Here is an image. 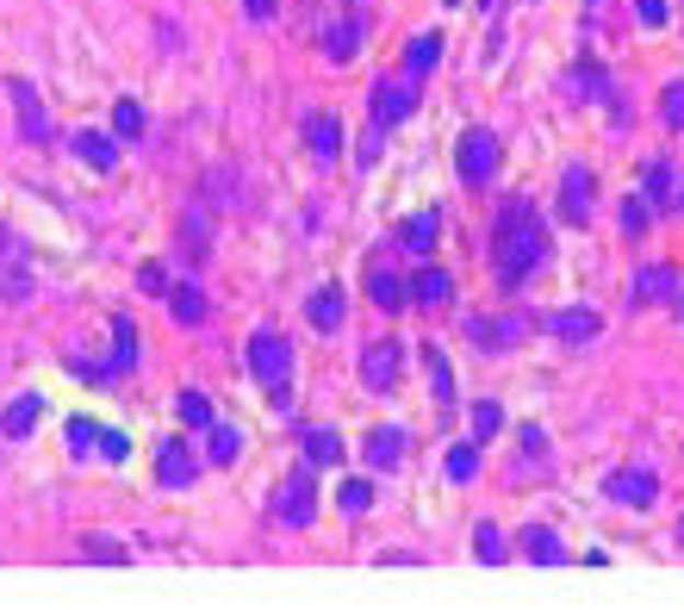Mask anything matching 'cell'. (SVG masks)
I'll list each match as a JSON object with an SVG mask.
<instances>
[{"instance_id": "1", "label": "cell", "mask_w": 684, "mask_h": 610, "mask_svg": "<svg viewBox=\"0 0 684 610\" xmlns=\"http://www.w3.org/2000/svg\"><path fill=\"white\" fill-rule=\"evenodd\" d=\"M542 262H548V225H542V212L516 193V200H504V206H498V218H492L498 286H504V293H523V281H529Z\"/></svg>"}, {"instance_id": "2", "label": "cell", "mask_w": 684, "mask_h": 610, "mask_svg": "<svg viewBox=\"0 0 684 610\" xmlns=\"http://www.w3.org/2000/svg\"><path fill=\"white\" fill-rule=\"evenodd\" d=\"M249 374L267 386L274 405L293 399V393H286V386H293V343H286L281 330H255V337H249Z\"/></svg>"}, {"instance_id": "3", "label": "cell", "mask_w": 684, "mask_h": 610, "mask_svg": "<svg viewBox=\"0 0 684 610\" xmlns=\"http://www.w3.org/2000/svg\"><path fill=\"white\" fill-rule=\"evenodd\" d=\"M274 517H281L286 530H311V517H318V467H311V461L281 479V493H274Z\"/></svg>"}, {"instance_id": "4", "label": "cell", "mask_w": 684, "mask_h": 610, "mask_svg": "<svg viewBox=\"0 0 684 610\" xmlns=\"http://www.w3.org/2000/svg\"><path fill=\"white\" fill-rule=\"evenodd\" d=\"M418 113V76L404 69L399 81H374V100H367V118H374V132H392L404 118Z\"/></svg>"}, {"instance_id": "5", "label": "cell", "mask_w": 684, "mask_h": 610, "mask_svg": "<svg viewBox=\"0 0 684 610\" xmlns=\"http://www.w3.org/2000/svg\"><path fill=\"white\" fill-rule=\"evenodd\" d=\"M455 169H460L467 188H486V181L498 174V137L492 132H467L460 137V150H455Z\"/></svg>"}, {"instance_id": "6", "label": "cell", "mask_w": 684, "mask_h": 610, "mask_svg": "<svg viewBox=\"0 0 684 610\" xmlns=\"http://www.w3.org/2000/svg\"><path fill=\"white\" fill-rule=\"evenodd\" d=\"M193 479H200V461H193V449L181 437H169L162 449H156V486L162 493H187Z\"/></svg>"}, {"instance_id": "7", "label": "cell", "mask_w": 684, "mask_h": 610, "mask_svg": "<svg viewBox=\"0 0 684 610\" xmlns=\"http://www.w3.org/2000/svg\"><path fill=\"white\" fill-rule=\"evenodd\" d=\"M548 330H554V343H567V349H585L597 330H604V318L591 312V305H567V312H554L548 318Z\"/></svg>"}, {"instance_id": "8", "label": "cell", "mask_w": 684, "mask_h": 610, "mask_svg": "<svg viewBox=\"0 0 684 610\" xmlns=\"http://www.w3.org/2000/svg\"><path fill=\"white\" fill-rule=\"evenodd\" d=\"M591 206H597V181H591V169H567V181H560V218H567V225H585Z\"/></svg>"}, {"instance_id": "9", "label": "cell", "mask_w": 684, "mask_h": 610, "mask_svg": "<svg viewBox=\"0 0 684 610\" xmlns=\"http://www.w3.org/2000/svg\"><path fill=\"white\" fill-rule=\"evenodd\" d=\"M362 381L367 393H399V343H374L362 355Z\"/></svg>"}, {"instance_id": "10", "label": "cell", "mask_w": 684, "mask_h": 610, "mask_svg": "<svg viewBox=\"0 0 684 610\" xmlns=\"http://www.w3.org/2000/svg\"><path fill=\"white\" fill-rule=\"evenodd\" d=\"M367 300L380 312H399V305H411V281H399L386 262H367Z\"/></svg>"}, {"instance_id": "11", "label": "cell", "mask_w": 684, "mask_h": 610, "mask_svg": "<svg viewBox=\"0 0 684 610\" xmlns=\"http://www.w3.org/2000/svg\"><path fill=\"white\" fill-rule=\"evenodd\" d=\"M305 150L318 156V162H337V156H342V125H337V113H311V118H305Z\"/></svg>"}, {"instance_id": "12", "label": "cell", "mask_w": 684, "mask_h": 610, "mask_svg": "<svg viewBox=\"0 0 684 610\" xmlns=\"http://www.w3.org/2000/svg\"><path fill=\"white\" fill-rule=\"evenodd\" d=\"M69 150H76L94 174H113L118 169V144L106 132H76V137H69Z\"/></svg>"}, {"instance_id": "13", "label": "cell", "mask_w": 684, "mask_h": 610, "mask_svg": "<svg viewBox=\"0 0 684 610\" xmlns=\"http://www.w3.org/2000/svg\"><path fill=\"white\" fill-rule=\"evenodd\" d=\"M7 94H13V106H20V125L32 144H44L50 137V118H44V100L32 94V81H7Z\"/></svg>"}, {"instance_id": "14", "label": "cell", "mask_w": 684, "mask_h": 610, "mask_svg": "<svg viewBox=\"0 0 684 610\" xmlns=\"http://www.w3.org/2000/svg\"><path fill=\"white\" fill-rule=\"evenodd\" d=\"M362 38H367V20H362V13H349L342 25H330V32H323V57H330V63H349L355 50H362Z\"/></svg>"}, {"instance_id": "15", "label": "cell", "mask_w": 684, "mask_h": 610, "mask_svg": "<svg viewBox=\"0 0 684 610\" xmlns=\"http://www.w3.org/2000/svg\"><path fill=\"white\" fill-rule=\"evenodd\" d=\"M305 318H311L318 330H337L342 318H349V300H342V286H337V281H330V286H318V293L305 300Z\"/></svg>"}, {"instance_id": "16", "label": "cell", "mask_w": 684, "mask_h": 610, "mask_svg": "<svg viewBox=\"0 0 684 610\" xmlns=\"http://www.w3.org/2000/svg\"><path fill=\"white\" fill-rule=\"evenodd\" d=\"M635 300L641 305H665V300H679V268H641V281H635Z\"/></svg>"}, {"instance_id": "17", "label": "cell", "mask_w": 684, "mask_h": 610, "mask_svg": "<svg viewBox=\"0 0 684 610\" xmlns=\"http://www.w3.org/2000/svg\"><path fill=\"white\" fill-rule=\"evenodd\" d=\"M448 300H455V281L442 268H423L418 281H411V305H423V312H442Z\"/></svg>"}, {"instance_id": "18", "label": "cell", "mask_w": 684, "mask_h": 610, "mask_svg": "<svg viewBox=\"0 0 684 610\" xmlns=\"http://www.w3.org/2000/svg\"><path fill=\"white\" fill-rule=\"evenodd\" d=\"M436 230H442L436 212H411V218L399 225V249H411V256H430V249H436Z\"/></svg>"}, {"instance_id": "19", "label": "cell", "mask_w": 684, "mask_h": 610, "mask_svg": "<svg viewBox=\"0 0 684 610\" xmlns=\"http://www.w3.org/2000/svg\"><path fill=\"white\" fill-rule=\"evenodd\" d=\"M181 237H187V256H193V262H206V256H212V212H206V200H193V206H187V218H181Z\"/></svg>"}, {"instance_id": "20", "label": "cell", "mask_w": 684, "mask_h": 610, "mask_svg": "<svg viewBox=\"0 0 684 610\" xmlns=\"http://www.w3.org/2000/svg\"><path fill=\"white\" fill-rule=\"evenodd\" d=\"M404 461V430L399 423H386V430H374V437H367V467H399Z\"/></svg>"}, {"instance_id": "21", "label": "cell", "mask_w": 684, "mask_h": 610, "mask_svg": "<svg viewBox=\"0 0 684 610\" xmlns=\"http://www.w3.org/2000/svg\"><path fill=\"white\" fill-rule=\"evenodd\" d=\"M609 498H616V505H653V498H660V479L641 474V467H635V474H616L609 479Z\"/></svg>"}, {"instance_id": "22", "label": "cell", "mask_w": 684, "mask_h": 610, "mask_svg": "<svg viewBox=\"0 0 684 610\" xmlns=\"http://www.w3.org/2000/svg\"><path fill=\"white\" fill-rule=\"evenodd\" d=\"M523 554H529L535 567H560V561H567L560 535H554V530H542V523H535V530H523Z\"/></svg>"}, {"instance_id": "23", "label": "cell", "mask_w": 684, "mask_h": 610, "mask_svg": "<svg viewBox=\"0 0 684 610\" xmlns=\"http://www.w3.org/2000/svg\"><path fill=\"white\" fill-rule=\"evenodd\" d=\"M169 312H174V325H206V293L200 286H169Z\"/></svg>"}, {"instance_id": "24", "label": "cell", "mask_w": 684, "mask_h": 610, "mask_svg": "<svg viewBox=\"0 0 684 610\" xmlns=\"http://www.w3.org/2000/svg\"><path fill=\"white\" fill-rule=\"evenodd\" d=\"M32 423H38V399L25 393V399H13L7 411H0V437H7V442H20V437H32Z\"/></svg>"}, {"instance_id": "25", "label": "cell", "mask_w": 684, "mask_h": 610, "mask_svg": "<svg viewBox=\"0 0 684 610\" xmlns=\"http://www.w3.org/2000/svg\"><path fill=\"white\" fill-rule=\"evenodd\" d=\"M653 212L679 206V188H672V162H647V193H641Z\"/></svg>"}, {"instance_id": "26", "label": "cell", "mask_w": 684, "mask_h": 610, "mask_svg": "<svg viewBox=\"0 0 684 610\" xmlns=\"http://www.w3.org/2000/svg\"><path fill=\"white\" fill-rule=\"evenodd\" d=\"M206 455L218 461V467H230V461L243 455V430H237V423H212V430H206Z\"/></svg>"}, {"instance_id": "27", "label": "cell", "mask_w": 684, "mask_h": 610, "mask_svg": "<svg viewBox=\"0 0 684 610\" xmlns=\"http://www.w3.org/2000/svg\"><path fill=\"white\" fill-rule=\"evenodd\" d=\"M299 442H305V461H311V467H337L342 461L337 430H299Z\"/></svg>"}, {"instance_id": "28", "label": "cell", "mask_w": 684, "mask_h": 610, "mask_svg": "<svg viewBox=\"0 0 684 610\" xmlns=\"http://www.w3.org/2000/svg\"><path fill=\"white\" fill-rule=\"evenodd\" d=\"M113 337H118V343H113V362H106V374L118 381V374L137 362V325H132V318H113Z\"/></svg>"}, {"instance_id": "29", "label": "cell", "mask_w": 684, "mask_h": 610, "mask_svg": "<svg viewBox=\"0 0 684 610\" xmlns=\"http://www.w3.org/2000/svg\"><path fill=\"white\" fill-rule=\"evenodd\" d=\"M436 63H442V38H436V32L411 38V50H404V69H411V76H430Z\"/></svg>"}, {"instance_id": "30", "label": "cell", "mask_w": 684, "mask_h": 610, "mask_svg": "<svg viewBox=\"0 0 684 610\" xmlns=\"http://www.w3.org/2000/svg\"><path fill=\"white\" fill-rule=\"evenodd\" d=\"M423 368H430V386H436V399H442V405H455V374H448V355H442L436 343L423 349Z\"/></svg>"}, {"instance_id": "31", "label": "cell", "mask_w": 684, "mask_h": 610, "mask_svg": "<svg viewBox=\"0 0 684 610\" xmlns=\"http://www.w3.org/2000/svg\"><path fill=\"white\" fill-rule=\"evenodd\" d=\"M572 94L579 100H609V76L597 63H579V76H572Z\"/></svg>"}, {"instance_id": "32", "label": "cell", "mask_w": 684, "mask_h": 610, "mask_svg": "<svg viewBox=\"0 0 684 610\" xmlns=\"http://www.w3.org/2000/svg\"><path fill=\"white\" fill-rule=\"evenodd\" d=\"M467 343H474V349H486V355H498V349H511V343H504V330H498L492 318H479V312L467 318Z\"/></svg>"}, {"instance_id": "33", "label": "cell", "mask_w": 684, "mask_h": 610, "mask_svg": "<svg viewBox=\"0 0 684 610\" xmlns=\"http://www.w3.org/2000/svg\"><path fill=\"white\" fill-rule=\"evenodd\" d=\"M100 430H106V423H94V418H76V423H69V455H94V449H100Z\"/></svg>"}, {"instance_id": "34", "label": "cell", "mask_w": 684, "mask_h": 610, "mask_svg": "<svg viewBox=\"0 0 684 610\" xmlns=\"http://www.w3.org/2000/svg\"><path fill=\"white\" fill-rule=\"evenodd\" d=\"M474 554L486 561V567H498V561H504V530H498V523H479V530H474Z\"/></svg>"}, {"instance_id": "35", "label": "cell", "mask_w": 684, "mask_h": 610, "mask_svg": "<svg viewBox=\"0 0 684 610\" xmlns=\"http://www.w3.org/2000/svg\"><path fill=\"white\" fill-rule=\"evenodd\" d=\"M181 423H187V430H212V399L206 393H181Z\"/></svg>"}, {"instance_id": "36", "label": "cell", "mask_w": 684, "mask_h": 610, "mask_svg": "<svg viewBox=\"0 0 684 610\" xmlns=\"http://www.w3.org/2000/svg\"><path fill=\"white\" fill-rule=\"evenodd\" d=\"M113 132L118 137H144V106H137V100H118L113 106Z\"/></svg>"}, {"instance_id": "37", "label": "cell", "mask_w": 684, "mask_h": 610, "mask_svg": "<svg viewBox=\"0 0 684 610\" xmlns=\"http://www.w3.org/2000/svg\"><path fill=\"white\" fill-rule=\"evenodd\" d=\"M367 505H374V486H367V479H342V511L362 517Z\"/></svg>"}, {"instance_id": "38", "label": "cell", "mask_w": 684, "mask_h": 610, "mask_svg": "<svg viewBox=\"0 0 684 610\" xmlns=\"http://www.w3.org/2000/svg\"><path fill=\"white\" fill-rule=\"evenodd\" d=\"M479 474V449L474 442H460L455 455H448V479H474Z\"/></svg>"}, {"instance_id": "39", "label": "cell", "mask_w": 684, "mask_h": 610, "mask_svg": "<svg viewBox=\"0 0 684 610\" xmlns=\"http://www.w3.org/2000/svg\"><path fill=\"white\" fill-rule=\"evenodd\" d=\"M660 118L672 125V132H684V81H672V88H665V100H660Z\"/></svg>"}, {"instance_id": "40", "label": "cell", "mask_w": 684, "mask_h": 610, "mask_svg": "<svg viewBox=\"0 0 684 610\" xmlns=\"http://www.w3.org/2000/svg\"><path fill=\"white\" fill-rule=\"evenodd\" d=\"M647 218H653V206H647V200H623V237H641Z\"/></svg>"}, {"instance_id": "41", "label": "cell", "mask_w": 684, "mask_h": 610, "mask_svg": "<svg viewBox=\"0 0 684 610\" xmlns=\"http://www.w3.org/2000/svg\"><path fill=\"white\" fill-rule=\"evenodd\" d=\"M137 293H169V268L144 262V268H137Z\"/></svg>"}, {"instance_id": "42", "label": "cell", "mask_w": 684, "mask_h": 610, "mask_svg": "<svg viewBox=\"0 0 684 610\" xmlns=\"http://www.w3.org/2000/svg\"><path fill=\"white\" fill-rule=\"evenodd\" d=\"M81 561H100V567H118V561H125V549H118V542H81Z\"/></svg>"}, {"instance_id": "43", "label": "cell", "mask_w": 684, "mask_h": 610, "mask_svg": "<svg viewBox=\"0 0 684 610\" xmlns=\"http://www.w3.org/2000/svg\"><path fill=\"white\" fill-rule=\"evenodd\" d=\"M498 423H504V411H498V405H492V399H486V405H474V437H479V442L492 437Z\"/></svg>"}, {"instance_id": "44", "label": "cell", "mask_w": 684, "mask_h": 610, "mask_svg": "<svg viewBox=\"0 0 684 610\" xmlns=\"http://www.w3.org/2000/svg\"><path fill=\"white\" fill-rule=\"evenodd\" d=\"M20 262H25V244H20L7 225H0V268H20Z\"/></svg>"}, {"instance_id": "45", "label": "cell", "mask_w": 684, "mask_h": 610, "mask_svg": "<svg viewBox=\"0 0 684 610\" xmlns=\"http://www.w3.org/2000/svg\"><path fill=\"white\" fill-rule=\"evenodd\" d=\"M100 455H106V461H125V455H132V437H118V430H100Z\"/></svg>"}, {"instance_id": "46", "label": "cell", "mask_w": 684, "mask_h": 610, "mask_svg": "<svg viewBox=\"0 0 684 610\" xmlns=\"http://www.w3.org/2000/svg\"><path fill=\"white\" fill-rule=\"evenodd\" d=\"M635 13H641V25H665V0H635Z\"/></svg>"}, {"instance_id": "47", "label": "cell", "mask_w": 684, "mask_h": 610, "mask_svg": "<svg viewBox=\"0 0 684 610\" xmlns=\"http://www.w3.org/2000/svg\"><path fill=\"white\" fill-rule=\"evenodd\" d=\"M243 7H249V20H267V13H274L281 0H243Z\"/></svg>"}, {"instance_id": "48", "label": "cell", "mask_w": 684, "mask_h": 610, "mask_svg": "<svg viewBox=\"0 0 684 610\" xmlns=\"http://www.w3.org/2000/svg\"><path fill=\"white\" fill-rule=\"evenodd\" d=\"M679 212H684V181H679Z\"/></svg>"}, {"instance_id": "49", "label": "cell", "mask_w": 684, "mask_h": 610, "mask_svg": "<svg viewBox=\"0 0 684 610\" xmlns=\"http://www.w3.org/2000/svg\"><path fill=\"white\" fill-rule=\"evenodd\" d=\"M355 7H362V0H355Z\"/></svg>"}]
</instances>
